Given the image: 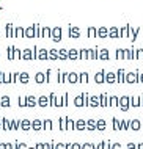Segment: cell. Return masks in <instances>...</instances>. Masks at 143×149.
<instances>
[{"instance_id":"cell-47","label":"cell","mask_w":143,"mask_h":149,"mask_svg":"<svg viewBox=\"0 0 143 149\" xmlns=\"http://www.w3.org/2000/svg\"><path fill=\"white\" fill-rule=\"evenodd\" d=\"M83 149H90V146H88V144H85V146H83Z\"/></svg>"},{"instance_id":"cell-1","label":"cell","mask_w":143,"mask_h":149,"mask_svg":"<svg viewBox=\"0 0 143 149\" xmlns=\"http://www.w3.org/2000/svg\"><path fill=\"white\" fill-rule=\"evenodd\" d=\"M61 33H63V30H61L60 27H54V29H52V33H50V39L54 42H60L61 41Z\"/></svg>"},{"instance_id":"cell-15","label":"cell","mask_w":143,"mask_h":149,"mask_svg":"<svg viewBox=\"0 0 143 149\" xmlns=\"http://www.w3.org/2000/svg\"><path fill=\"white\" fill-rule=\"evenodd\" d=\"M6 58L10 60V61L14 60V46H8L6 47Z\"/></svg>"},{"instance_id":"cell-23","label":"cell","mask_w":143,"mask_h":149,"mask_svg":"<svg viewBox=\"0 0 143 149\" xmlns=\"http://www.w3.org/2000/svg\"><path fill=\"white\" fill-rule=\"evenodd\" d=\"M68 82L76 83L77 82V74H74V72H69V74H68Z\"/></svg>"},{"instance_id":"cell-6","label":"cell","mask_w":143,"mask_h":149,"mask_svg":"<svg viewBox=\"0 0 143 149\" xmlns=\"http://www.w3.org/2000/svg\"><path fill=\"white\" fill-rule=\"evenodd\" d=\"M5 35L6 38H14V25L11 22H8L5 25Z\"/></svg>"},{"instance_id":"cell-18","label":"cell","mask_w":143,"mask_h":149,"mask_svg":"<svg viewBox=\"0 0 143 149\" xmlns=\"http://www.w3.org/2000/svg\"><path fill=\"white\" fill-rule=\"evenodd\" d=\"M2 129L3 130H11V121L6 118H2Z\"/></svg>"},{"instance_id":"cell-29","label":"cell","mask_w":143,"mask_h":149,"mask_svg":"<svg viewBox=\"0 0 143 149\" xmlns=\"http://www.w3.org/2000/svg\"><path fill=\"white\" fill-rule=\"evenodd\" d=\"M19 74H20V72H13V74H11V79H13V85L19 83Z\"/></svg>"},{"instance_id":"cell-24","label":"cell","mask_w":143,"mask_h":149,"mask_svg":"<svg viewBox=\"0 0 143 149\" xmlns=\"http://www.w3.org/2000/svg\"><path fill=\"white\" fill-rule=\"evenodd\" d=\"M52 121L50 119H44V130H52Z\"/></svg>"},{"instance_id":"cell-21","label":"cell","mask_w":143,"mask_h":149,"mask_svg":"<svg viewBox=\"0 0 143 149\" xmlns=\"http://www.w3.org/2000/svg\"><path fill=\"white\" fill-rule=\"evenodd\" d=\"M18 104H19L20 108L27 107V97H24V96H19V97H18Z\"/></svg>"},{"instance_id":"cell-49","label":"cell","mask_w":143,"mask_h":149,"mask_svg":"<svg viewBox=\"0 0 143 149\" xmlns=\"http://www.w3.org/2000/svg\"><path fill=\"white\" fill-rule=\"evenodd\" d=\"M0 31H2V29H0Z\"/></svg>"},{"instance_id":"cell-48","label":"cell","mask_w":143,"mask_h":149,"mask_svg":"<svg viewBox=\"0 0 143 149\" xmlns=\"http://www.w3.org/2000/svg\"><path fill=\"white\" fill-rule=\"evenodd\" d=\"M0 129H2V119H0Z\"/></svg>"},{"instance_id":"cell-37","label":"cell","mask_w":143,"mask_h":149,"mask_svg":"<svg viewBox=\"0 0 143 149\" xmlns=\"http://www.w3.org/2000/svg\"><path fill=\"white\" fill-rule=\"evenodd\" d=\"M0 83H2V85L5 83V72L3 71H0Z\"/></svg>"},{"instance_id":"cell-32","label":"cell","mask_w":143,"mask_h":149,"mask_svg":"<svg viewBox=\"0 0 143 149\" xmlns=\"http://www.w3.org/2000/svg\"><path fill=\"white\" fill-rule=\"evenodd\" d=\"M58 123H60V129H61V130H64V129H66V119H64V118H60Z\"/></svg>"},{"instance_id":"cell-8","label":"cell","mask_w":143,"mask_h":149,"mask_svg":"<svg viewBox=\"0 0 143 149\" xmlns=\"http://www.w3.org/2000/svg\"><path fill=\"white\" fill-rule=\"evenodd\" d=\"M38 60L39 61L49 60V49H38Z\"/></svg>"},{"instance_id":"cell-3","label":"cell","mask_w":143,"mask_h":149,"mask_svg":"<svg viewBox=\"0 0 143 149\" xmlns=\"http://www.w3.org/2000/svg\"><path fill=\"white\" fill-rule=\"evenodd\" d=\"M43 129H44V121H41V119H33L32 121V130L39 132V130H43Z\"/></svg>"},{"instance_id":"cell-11","label":"cell","mask_w":143,"mask_h":149,"mask_svg":"<svg viewBox=\"0 0 143 149\" xmlns=\"http://www.w3.org/2000/svg\"><path fill=\"white\" fill-rule=\"evenodd\" d=\"M25 38H27V39L35 38V24H33V25L25 27Z\"/></svg>"},{"instance_id":"cell-35","label":"cell","mask_w":143,"mask_h":149,"mask_svg":"<svg viewBox=\"0 0 143 149\" xmlns=\"http://www.w3.org/2000/svg\"><path fill=\"white\" fill-rule=\"evenodd\" d=\"M13 74V72H11ZM11 74H5V83H13V79H11Z\"/></svg>"},{"instance_id":"cell-28","label":"cell","mask_w":143,"mask_h":149,"mask_svg":"<svg viewBox=\"0 0 143 149\" xmlns=\"http://www.w3.org/2000/svg\"><path fill=\"white\" fill-rule=\"evenodd\" d=\"M35 38H41V25L35 24Z\"/></svg>"},{"instance_id":"cell-16","label":"cell","mask_w":143,"mask_h":149,"mask_svg":"<svg viewBox=\"0 0 143 149\" xmlns=\"http://www.w3.org/2000/svg\"><path fill=\"white\" fill-rule=\"evenodd\" d=\"M0 105H2L3 108H8L11 105V99L10 96H2V102H0Z\"/></svg>"},{"instance_id":"cell-34","label":"cell","mask_w":143,"mask_h":149,"mask_svg":"<svg viewBox=\"0 0 143 149\" xmlns=\"http://www.w3.org/2000/svg\"><path fill=\"white\" fill-rule=\"evenodd\" d=\"M46 149H55V141H49V143H44Z\"/></svg>"},{"instance_id":"cell-20","label":"cell","mask_w":143,"mask_h":149,"mask_svg":"<svg viewBox=\"0 0 143 149\" xmlns=\"http://www.w3.org/2000/svg\"><path fill=\"white\" fill-rule=\"evenodd\" d=\"M69 36H71V38H79V29L69 25Z\"/></svg>"},{"instance_id":"cell-12","label":"cell","mask_w":143,"mask_h":149,"mask_svg":"<svg viewBox=\"0 0 143 149\" xmlns=\"http://www.w3.org/2000/svg\"><path fill=\"white\" fill-rule=\"evenodd\" d=\"M28 82H30V75H28V72H20L19 74V83L27 85Z\"/></svg>"},{"instance_id":"cell-36","label":"cell","mask_w":143,"mask_h":149,"mask_svg":"<svg viewBox=\"0 0 143 149\" xmlns=\"http://www.w3.org/2000/svg\"><path fill=\"white\" fill-rule=\"evenodd\" d=\"M35 149H46V146H44V143H41V141H39V143H36V144H35Z\"/></svg>"},{"instance_id":"cell-14","label":"cell","mask_w":143,"mask_h":149,"mask_svg":"<svg viewBox=\"0 0 143 149\" xmlns=\"http://www.w3.org/2000/svg\"><path fill=\"white\" fill-rule=\"evenodd\" d=\"M66 80H68V74H64V72H61V71H57V82L63 83V82H66Z\"/></svg>"},{"instance_id":"cell-17","label":"cell","mask_w":143,"mask_h":149,"mask_svg":"<svg viewBox=\"0 0 143 149\" xmlns=\"http://www.w3.org/2000/svg\"><path fill=\"white\" fill-rule=\"evenodd\" d=\"M58 58H60V60H68V58H69V50L60 49V50H58Z\"/></svg>"},{"instance_id":"cell-10","label":"cell","mask_w":143,"mask_h":149,"mask_svg":"<svg viewBox=\"0 0 143 149\" xmlns=\"http://www.w3.org/2000/svg\"><path fill=\"white\" fill-rule=\"evenodd\" d=\"M25 97H27V107L28 108H35L38 105V99L35 96H25Z\"/></svg>"},{"instance_id":"cell-41","label":"cell","mask_w":143,"mask_h":149,"mask_svg":"<svg viewBox=\"0 0 143 149\" xmlns=\"http://www.w3.org/2000/svg\"><path fill=\"white\" fill-rule=\"evenodd\" d=\"M80 82H87V74H80Z\"/></svg>"},{"instance_id":"cell-19","label":"cell","mask_w":143,"mask_h":149,"mask_svg":"<svg viewBox=\"0 0 143 149\" xmlns=\"http://www.w3.org/2000/svg\"><path fill=\"white\" fill-rule=\"evenodd\" d=\"M58 58V50L57 49H49V60L50 61H54V60Z\"/></svg>"},{"instance_id":"cell-31","label":"cell","mask_w":143,"mask_h":149,"mask_svg":"<svg viewBox=\"0 0 143 149\" xmlns=\"http://www.w3.org/2000/svg\"><path fill=\"white\" fill-rule=\"evenodd\" d=\"M71 146L69 144H63V143H57L55 144V149H69Z\"/></svg>"},{"instance_id":"cell-39","label":"cell","mask_w":143,"mask_h":149,"mask_svg":"<svg viewBox=\"0 0 143 149\" xmlns=\"http://www.w3.org/2000/svg\"><path fill=\"white\" fill-rule=\"evenodd\" d=\"M82 104H83L82 102V97H76V105L79 107V105H82Z\"/></svg>"},{"instance_id":"cell-2","label":"cell","mask_w":143,"mask_h":149,"mask_svg":"<svg viewBox=\"0 0 143 149\" xmlns=\"http://www.w3.org/2000/svg\"><path fill=\"white\" fill-rule=\"evenodd\" d=\"M22 60H25V61H32V60H35L33 49H24L22 50Z\"/></svg>"},{"instance_id":"cell-46","label":"cell","mask_w":143,"mask_h":149,"mask_svg":"<svg viewBox=\"0 0 143 149\" xmlns=\"http://www.w3.org/2000/svg\"><path fill=\"white\" fill-rule=\"evenodd\" d=\"M0 149H6V143H0Z\"/></svg>"},{"instance_id":"cell-13","label":"cell","mask_w":143,"mask_h":149,"mask_svg":"<svg viewBox=\"0 0 143 149\" xmlns=\"http://www.w3.org/2000/svg\"><path fill=\"white\" fill-rule=\"evenodd\" d=\"M20 129L25 130V132H28L32 129V121L30 119H20Z\"/></svg>"},{"instance_id":"cell-33","label":"cell","mask_w":143,"mask_h":149,"mask_svg":"<svg viewBox=\"0 0 143 149\" xmlns=\"http://www.w3.org/2000/svg\"><path fill=\"white\" fill-rule=\"evenodd\" d=\"M76 126H74V121H71V119H66V129H74Z\"/></svg>"},{"instance_id":"cell-9","label":"cell","mask_w":143,"mask_h":149,"mask_svg":"<svg viewBox=\"0 0 143 149\" xmlns=\"http://www.w3.org/2000/svg\"><path fill=\"white\" fill-rule=\"evenodd\" d=\"M14 38H25V27H14Z\"/></svg>"},{"instance_id":"cell-42","label":"cell","mask_w":143,"mask_h":149,"mask_svg":"<svg viewBox=\"0 0 143 149\" xmlns=\"http://www.w3.org/2000/svg\"><path fill=\"white\" fill-rule=\"evenodd\" d=\"M6 149H14V143H6Z\"/></svg>"},{"instance_id":"cell-5","label":"cell","mask_w":143,"mask_h":149,"mask_svg":"<svg viewBox=\"0 0 143 149\" xmlns=\"http://www.w3.org/2000/svg\"><path fill=\"white\" fill-rule=\"evenodd\" d=\"M38 105L46 108V107H50V99H49V96H41L38 97Z\"/></svg>"},{"instance_id":"cell-43","label":"cell","mask_w":143,"mask_h":149,"mask_svg":"<svg viewBox=\"0 0 143 149\" xmlns=\"http://www.w3.org/2000/svg\"><path fill=\"white\" fill-rule=\"evenodd\" d=\"M85 57H87V50H82L80 52V58H85Z\"/></svg>"},{"instance_id":"cell-45","label":"cell","mask_w":143,"mask_h":149,"mask_svg":"<svg viewBox=\"0 0 143 149\" xmlns=\"http://www.w3.org/2000/svg\"><path fill=\"white\" fill-rule=\"evenodd\" d=\"M88 35H90V36H93V35H95V30L90 29V30H88Z\"/></svg>"},{"instance_id":"cell-27","label":"cell","mask_w":143,"mask_h":149,"mask_svg":"<svg viewBox=\"0 0 143 149\" xmlns=\"http://www.w3.org/2000/svg\"><path fill=\"white\" fill-rule=\"evenodd\" d=\"M14 149H28V146L25 143H19V141H14Z\"/></svg>"},{"instance_id":"cell-38","label":"cell","mask_w":143,"mask_h":149,"mask_svg":"<svg viewBox=\"0 0 143 149\" xmlns=\"http://www.w3.org/2000/svg\"><path fill=\"white\" fill-rule=\"evenodd\" d=\"M66 100H68V94H64V96H63V99H61V107H64V105L68 104Z\"/></svg>"},{"instance_id":"cell-4","label":"cell","mask_w":143,"mask_h":149,"mask_svg":"<svg viewBox=\"0 0 143 149\" xmlns=\"http://www.w3.org/2000/svg\"><path fill=\"white\" fill-rule=\"evenodd\" d=\"M46 80H47V77H46V74L44 72H36L35 74V82H36V85H43V83H46Z\"/></svg>"},{"instance_id":"cell-25","label":"cell","mask_w":143,"mask_h":149,"mask_svg":"<svg viewBox=\"0 0 143 149\" xmlns=\"http://www.w3.org/2000/svg\"><path fill=\"white\" fill-rule=\"evenodd\" d=\"M14 60H22V50L14 47Z\"/></svg>"},{"instance_id":"cell-26","label":"cell","mask_w":143,"mask_h":149,"mask_svg":"<svg viewBox=\"0 0 143 149\" xmlns=\"http://www.w3.org/2000/svg\"><path fill=\"white\" fill-rule=\"evenodd\" d=\"M49 99H50V107H57V97H55L54 93H50V94H49Z\"/></svg>"},{"instance_id":"cell-22","label":"cell","mask_w":143,"mask_h":149,"mask_svg":"<svg viewBox=\"0 0 143 149\" xmlns=\"http://www.w3.org/2000/svg\"><path fill=\"white\" fill-rule=\"evenodd\" d=\"M19 127H20V121L19 119L11 121V130H19Z\"/></svg>"},{"instance_id":"cell-7","label":"cell","mask_w":143,"mask_h":149,"mask_svg":"<svg viewBox=\"0 0 143 149\" xmlns=\"http://www.w3.org/2000/svg\"><path fill=\"white\" fill-rule=\"evenodd\" d=\"M50 33H52V27H47V25H43L41 27V38H49L50 39Z\"/></svg>"},{"instance_id":"cell-40","label":"cell","mask_w":143,"mask_h":149,"mask_svg":"<svg viewBox=\"0 0 143 149\" xmlns=\"http://www.w3.org/2000/svg\"><path fill=\"white\" fill-rule=\"evenodd\" d=\"M85 126H83V123H82V121H79V123L76 124V129H83Z\"/></svg>"},{"instance_id":"cell-30","label":"cell","mask_w":143,"mask_h":149,"mask_svg":"<svg viewBox=\"0 0 143 149\" xmlns=\"http://www.w3.org/2000/svg\"><path fill=\"white\" fill-rule=\"evenodd\" d=\"M77 57H79L77 50H74V49H71V50H69V60H76Z\"/></svg>"},{"instance_id":"cell-44","label":"cell","mask_w":143,"mask_h":149,"mask_svg":"<svg viewBox=\"0 0 143 149\" xmlns=\"http://www.w3.org/2000/svg\"><path fill=\"white\" fill-rule=\"evenodd\" d=\"M71 149H80L79 144H71Z\"/></svg>"}]
</instances>
